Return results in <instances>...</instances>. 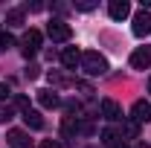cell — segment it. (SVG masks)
<instances>
[{
    "instance_id": "11",
    "label": "cell",
    "mask_w": 151,
    "mask_h": 148,
    "mask_svg": "<svg viewBox=\"0 0 151 148\" xmlns=\"http://www.w3.org/2000/svg\"><path fill=\"white\" fill-rule=\"evenodd\" d=\"M23 122H26V128H32V131H41L44 128V119H41V113L38 111H23Z\"/></svg>"
},
{
    "instance_id": "4",
    "label": "cell",
    "mask_w": 151,
    "mask_h": 148,
    "mask_svg": "<svg viewBox=\"0 0 151 148\" xmlns=\"http://www.w3.org/2000/svg\"><path fill=\"white\" fill-rule=\"evenodd\" d=\"M148 32H151V15H148V9H142V12L134 15V35L145 38Z\"/></svg>"
},
{
    "instance_id": "23",
    "label": "cell",
    "mask_w": 151,
    "mask_h": 148,
    "mask_svg": "<svg viewBox=\"0 0 151 148\" xmlns=\"http://www.w3.org/2000/svg\"><path fill=\"white\" fill-rule=\"evenodd\" d=\"M113 148H125V145H122V142H116V145H113Z\"/></svg>"
},
{
    "instance_id": "8",
    "label": "cell",
    "mask_w": 151,
    "mask_h": 148,
    "mask_svg": "<svg viewBox=\"0 0 151 148\" xmlns=\"http://www.w3.org/2000/svg\"><path fill=\"white\" fill-rule=\"evenodd\" d=\"M108 12H111L113 20H125V18H128V12H131V6H128V0H111Z\"/></svg>"
},
{
    "instance_id": "10",
    "label": "cell",
    "mask_w": 151,
    "mask_h": 148,
    "mask_svg": "<svg viewBox=\"0 0 151 148\" xmlns=\"http://www.w3.org/2000/svg\"><path fill=\"white\" fill-rule=\"evenodd\" d=\"M61 64H64L67 70H76V64H81V52H78L76 47H67V50L61 52Z\"/></svg>"
},
{
    "instance_id": "20",
    "label": "cell",
    "mask_w": 151,
    "mask_h": 148,
    "mask_svg": "<svg viewBox=\"0 0 151 148\" xmlns=\"http://www.w3.org/2000/svg\"><path fill=\"white\" fill-rule=\"evenodd\" d=\"M9 119H12V108H3L0 111V122H9Z\"/></svg>"
},
{
    "instance_id": "16",
    "label": "cell",
    "mask_w": 151,
    "mask_h": 148,
    "mask_svg": "<svg viewBox=\"0 0 151 148\" xmlns=\"http://www.w3.org/2000/svg\"><path fill=\"white\" fill-rule=\"evenodd\" d=\"M116 142H119V134H116L113 128H105V131H102V145H105V148H113Z\"/></svg>"
},
{
    "instance_id": "14",
    "label": "cell",
    "mask_w": 151,
    "mask_h": 148,
    "mask_svg": "<svg viewBox=\"0 0 151 148\" xmlns=\"http://www.w3.org/2000/svg\"><path fill=\"white\" fill-rule=\"evenodd\" d=\"M23 23H26L23 9H9L6 12V26H23Z\"/></svg>"
},
{
    "instance_id": "5",
    "label": "cell",
    "mask_w": 151,
    "mask_h": 148,
    "mask_svg": "<svg viewBox=\"0 0 151 148\" xmlns=\"http://www.w3.org/2000/svg\"><path fill=\"white\" fill-rule=\"evenodd\" d=\"M131 119L137 122V125L148 122V119H151V105H148V102H142V99H139V102H134V108H131Z\"/></svg>"
},
{
    "instance_id": "6",
    "label": "cell",
    "mask_w": 151,
    "mask_h": 148,
    "mask_svg": "<svg viewBox=\"0 0 151 148\" xmlns=\"http://www.w3.org/2000/svg\"><path fill=\"white\" fill-rule=\"evenodd\" d=\"M131 67L134 70H148L151 67V50H145V47L142 50H134L131 52Z\"/></svg>"
},
{
    "instance_id": "22",
    "label": "cell",
    "mask_w": 151,
    "mask_h": 148,
    "mask_svg": "<svg viewBox=\"0 0 151 148\" xmlns=\"http://www.w3.org/2000/svg\"><path fill=\"white\" fill-rule=\"evenodd\" d=\"M41 148H61V145H58L55 139H44V142H41Z\"/></svg>"
},
{
    "instance_id": "13",
    "label": "cell",
    "mask_w": 151,
    "mask_h": 148,
    "mask_svg": "<svg viewBox=\"0 0 151 148\" xmlns=\"http://www.w3.org/2000/svg\"><path fill=\"white\" fill-rule=\"evenodd\" d=\"M139 137V125L128 119V122H122V131H119V139H137Z\"/></svg>"
},
{
    "instance_id": "19",
    "label": "cell",
    "mask_w": 151,
    "mask_h": 148,
    "mask_svg": "<svg viewBox=\"0 0 151 148\" xmlns=\"http://www.w3.org/2000/svg\"><path fill=\"white\" fill-rule=\"evenodd\" d=\"M9 96H12L9 84H3V81H0V102H3V99H9Z\"/></svg>"
},
{
    "instance_id": "24",
    "label": "cell",
    "mask_w": 151,
    "mask_h": 148,
    "mask_svg": "<svg viewBox=\"0 0 151 148\" xmlns=\"http://www.w3.org/2000/svg\"><path fill=\"white\" fill-rule=\"evenodd\" d=\"M148 90H151V78H148Z\"/></svg>"
},
{
    "instance_id": "1",
    "label": "cell",
    "mask_w": 151,
    "mask_h": 148,
    "mask_svg": "<svg viewBox=\"0 0 151 148\" xmlns=\"http://www.w3.org/2000/svg\"><path fill=\"white\" fill-rule=\"evenodd\" d=\"M81 70L87 75H105L108 73V58L99 55L96 50H87V52H81Z\"/></svg>"
},
{
    "instance_id": "3",
    "label": "cell",
    "mask_w": 151,
    "mask_h": 148,
    "mask_svg": "<svg viewBox=\"0 0 151 148\" xmlns=\"http://www.w3.org/2000/svg\"><path fill=\"white\" fill-rule=\"evenodd\" d=\"M41 41H44V35H41L38 29H29V32L23 35V41H20V50H23V55L32 58L38 50H41Z\"/></svg>"
},
{
    "instance_id": "18",
    "label": "cell",
    "mask_w": 151,
    "mask_h": 148,
    "mask_svg": "<svg viewBox=\"0 0 151 148\" xmlns=\"http://www.w3.org/2000/svg\"><path fill=\"white\" fill-rule=\"evenodd\" d=\"M76 9H81V12H90V9H96V3H93V0H78V3H76Z\"/></svg>"
},
{
    "instance_id": "2",
    "label": "cell",
    "mask_w": 151,
    "mask_h": 148,
    "mask_svg": "<svg viewBox=\"0 0 151 148\" xmlns=\"http://www.w3.org/2000/svg\"><path fill=\"white\" fill-rule=\"evenodd\" d=\"M47 35L52 38V41H70V35H73V29H70V23L67 20H61V18H52L50 23H47Z\"/></svg>"
},
{
    "instance_id": "12",
    "label": "cell",
    "mask_w": 151,
    "mask_h": 148,
    "mask_svg": "<svg viewBox=\"0 0 151 148\" xmlns=\"http://www.w3.org/2000/svg\"><path fill=\"white\" fill-rule=\"evenodd\" d=\"M38 105H41V108H58L55 90H38Z\"/></svg>"
},
{
    "instance_id": "7",
    "label": "cell",
    "mask_w": 151,
    "mask_h": 148,
    "mask_svg": "<svg viewBox=\"0 0 151 148\" xmlns=\"http://www.w3.org/2000/svg\"><path fill=\"white\" fill-rule=\"evenodd\" d=\"M102 116L105 119H111V122H116V119H122V108H119V102H113V99H102Z\"/></svg>"
},
{
    "instance_id": "15",
    "label": "cell",
    "mask_w": 151,
    "mask_h": 148,
    "mask_svg": "<svg viewBox=\"0 0 151 148\" xmlns=\"http://www.w3.org/2000/svg\"><path fill=\"white\" fill-rule=\"evenodd\" d=\"M47 78H50V84H55V87H64V84H73V78L64 73H55V70H50L47 73Z\"/></svg>"
},
{
    "instance_id": "25",
    "label": "cell",
    "mask_w": 151,
    "mask_h": 148,
    "mask_svg": "<svg viewBox=\"0 0 151 148\" xmlns=\"http://www.w3.org/2000/svg\"><path fill=\"white\" fill-rule=\"evenodd\" d=\"M139 148H151V145H139Z\"/></svg>"
},
{
    "instance_id": "17",
    "label": "cell",
    "mask_w": 151,
    "mask_h": 148,
    "mask_svg": "<svg viewBox=\"0 0 151 148\" xmlns=\"http://www.w3.org/2000/svg\"><path fill=\"white\" fill-rule=\"evenodd\" d=\"M12 47H15V38L9 35V32H0V50L6 52V50H12Z\"/></svg>"
},
{
    "instance_id": "21",
    "label": "cell",
    "mask_w": 151,
    "mask_h": 148,
    "mask_svg": "<svg viewBox=\"0 0 151 148\" xmlns=\"http://www.w3.org/2000/svg\"><path fill=\"white\" fill-rule=\"evenodd\" d=\"M26 78H38V67H35V64L26 67Z\"/></svg>"
},
{
    "instance_id": "9",
    "label": "cell",
    "mask_w": 151,
    "mask_h": 148,
    "mask_svg": "<svg viewBox=\"0 0 151 148\" xmlns=\"http://www.w3.org/2000/svg\"><path fill=\"white\" fill-rule=\"evenodd\" d=\"M6 139H9L12 148H29V137H26V131H20V128H12L6 134Z\"/></svg>"
}]
</instances>
